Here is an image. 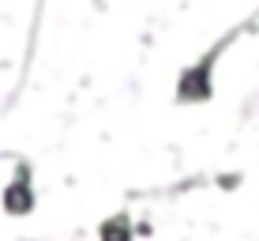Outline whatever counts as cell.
Segmentation results:
<instances>
[{"instance_id": "obj_2", "label": "cell", "mask_w": 259, "mask_h": 241, "mask_svg": "<svg viewBox=\"0 0 259 241\" xmlns=\"http://www.w3.org/2000/svg\"><path fill=\"white\" fill-rule=\"evenodd\" d=\"M102 237L105 241H124V237H128V222L117 219V222H109V226H102Z\"/></svg>"}, {"instance_id": "obj_1", "label": "cell", "mask_w": 259, "mask_h": 241, "mask_svg": "<svg viewBox=\"0 0 259 241\" xmlns=\"http://www.w3.org/2000/svg\"><path fill=\"white\" fill-rule=\"evenodd\" d=\"M4 203H8V211L12 215H26L30 211V189H26V181H15L12 189H8V196H4Z\"/></svg>"}]
</instances>
